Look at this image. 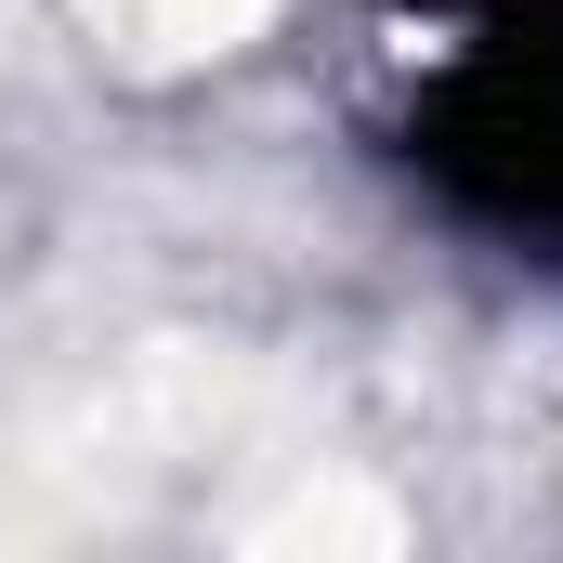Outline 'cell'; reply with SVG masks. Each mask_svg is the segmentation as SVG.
Returning a JSON list of instances; mask_svg holds the SVG:
<instances>
[{"label": "cell", "mask_w": 563, "mask_h": 563, "mask_svg": "<svg viewBox=\"0 0 563 563\" xmlns=\"http://www.w3.org/2000/svg\"><path fill=\"white\" fill-rule=\"evenodd\" d=\"M380 132L472 236L563 263V0H407Z\"/></svg>", "instance_id": "cell-1"}]
</instances>
